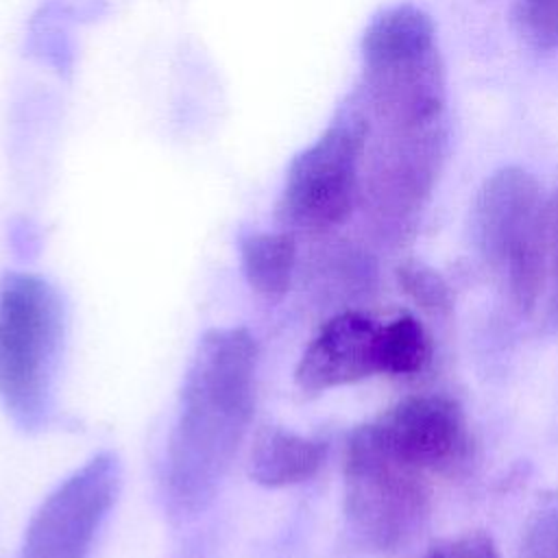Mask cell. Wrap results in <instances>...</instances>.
Returning a JSON list of instances; mask_svg holds the SVG:
<instances>
[{
  "instance_id": "6da1fadb",
  "label": "cell",
  "mask_w": 558,
  "mask_h": 558,
  "mask_svg": "<svg viewBox=\"0 0 558 558\" xmlns=\"http://www.w3.org/2000/svg\"><path fill=\"white\" fill-rule=\"evenodd\" d=\"M257 344L244 327L201 336L187 364L163 456L161 495L174 519L203 512L216 497L255 408Z\"/></svg>"
},
{
  "instance_id": "7a4b0ae2",
  "label": "cell",
  "mask_w": 558,
  "mask_h": 558,
  "mask_svg": "<svg viewBox=\"0 0 558 558\" xmlns=\"http://www.w3.org/2000/svg\"><path fill=\"white\" fill-rule=\"evenodd\" d=\"M368 111L379 126L445 122L447 81L432 17L414 4L379 11L362 35Z\"/></svg>"
},
{
  "instance_id": "3957f363",
  "label": "cell",
  "mask_w": 558,
  "mask_h": 558,
  "mask_svg": "<svg viewBox=\"0 0 558 558\" xmlns=\"http://www.w3.org/2000/svg\"><path fill=\"white\" fill-rule=\"evenodd\" d=\"M63 331L61 296L44 277L0 279V401L24 429L39 427L50 412Z\"/></svg>"
},
{
  "instance_id": "277c9868",
  "label": "cell",
  "mask_w": 558,
  "mask_h": 558,
  "mask_svg": "<svg viewBox=\"0 0 558 558\" xmlns=\"http://www.w3.org/2000/svg\"><path fill=\"white\" fill-rule=\"evenodd\" d=\"M473 233L512 305L530 314L547 279V205L538 181L517 166L493 172L475 198Z\"/></svg>"
},
{
  "instance_id": "5b68a950",
  "label": "cell",
  "mask_w": 558,
  "mask_h": 558,
  "mask_svg": "<svg viewBox=\"0 0 558 558\" xmlns=\"http://www.w3.org/2000/svg\"><path fill=\"white\" fill-rule=\"evenodd\" d=\"M344 514L353 534L381 554L410 545L429 519L427 473L390 451L371 423L347 442Z\"/></svg>"
},
{
  "instance_id": "8992f818",
  "label": "cell",
  "mask_w": 558,
  "mask_h": 558,
  "mask_svg": "<svg viewBox=\"0 0 558 558\" xmlns=\"http://www.w3.org/2000/svg\"><path fill=\"white\" fill-rule=\"evenodd\" d=\"M368 135V113L349 107L294 155L277 203V220L286 231L327 233L351 218L360 203Z\"/></svg>"
},
{
  "instance_id": "52a82bcc",
  "label": "cell",
  "mask_w": 558,
  "mask_h": 558,
  "mask_svg": "<svg viewBox=\"0 0 558 558\" xmlns=\"http://www.w3.org/2000/svg\"><path fill=\"white\" fill-rule=\"evenodd\" d=\"M447 124L379 126L364 153L360 203L371 229L386 244L414 235L442 170Z\"/></svg>"
},
{
  "instance_id": "ba28073f",
  "label": "cell",
  "mask_w": 558,
  "mask_h": 558,
  "mask_svg": "<svg viewBox=\"0 0 558 558\" xmlns=\"http://www.w3.org/2000/svg\"><path fill=\"white\" fill-rule=\"evenodd\" d=\"M120 482L116 453L92 456L33 512L17 558H87L118 499Z\"/></svg>"
},
{
  "instance_id": "9c48e42d",
  "label": "cell",
  "mask_w": 558,
  "mask_h": 558,
  "mask_svg": "<svg viewBox=\"0 0 558 558\" xmlns=\"http://www.w3.org/2000/svg\"><path fill=\"white\" fill-rule=\"evenodd\" d=\"M371 425L390 451L427 475L451 473L471 453L466 416L445 395L405 397Z\"/></svg>"
},
{
  "instance_id": "30bf717a",
  "label": "cell",
  "mask_w": 558,
  "mask_h": 558,
  "mask_svg": "<svg viewBox=\"0 0 558 558\" xmlns=\"http://www.w3.org/2000/svg\"><path fill=\"white\" fill-rule=\"evenodd\" d=\"M381 373V325L344 310L327 318L305 347L294 381L305 395L349 386Z\"/></svg>"
},
{
  "instance_id": "8fae6325",
  "label": "cell",
  "mask_w": 558,
  "mask_h": 558,
  "mask_svg": "<svg viewBox=\"0 0 558 558\" xmlns=\"http://www.w3.org/2000/svg\"><path fill=\"white\" fill-rule=\"evenodd\" d=\"M327 453L323 440L301 436L286 427H262L251 445L248 475L266 488L301 484L318 473Z\"/></svg>"
},
{
  "instance_id": "7c38bea8",
  "label": "cell",
  "mask_w": 558,
  "mask_h": 558,
  "mask_svg": "<svg viewBox=\"0 0 558 558\" xmlns=\"http://www.w3.org/2000/svg\"><path fill=\"white\" fill-rule=\"evenodd\" d=\"M240 257L251 290L268 303H277L286 296L296 266L294 233L286 229L248 233L240 242Z\"/></svg>"
},
{
  "instance_id": "4fadbf2b",
  "label": "cell",
  "mask_w": 558,
  "mask_h": 558,
  "mask_svg": "<svg viewBox=\"0 0 558 558\" xmlns=\"http://www.w3.org/2000/svg\"><path fill=\"white\" fill-rule=\"evenodd\" d=\"M432 357V342L423 325L410 316H397L381 325V373L414 375Z\"/></svg>"
},
{
  "instance_id": "5bb4252c",
  "label": "cell",
  "mask_w": 558,
  "mask_h": 558,
  "mask_svg": "<svg viewBox=\"0 0 558 558\" xmlns=\"http://www.w3.org/2000/svg\"><path fill=\"white\" fill-rule=\"evenodd\" d=\"M401 290L425 312L447 314L451 310V290L445 277L432 266L410 259L397 270Z\"/></svg>"
},
{
  "instance_id": "9a60e30c",
  "label": "cell",
  "mask_w": 558,
  "mask_h": 558,
  "mask_svg": "<svg viewBox=\"0 0 558 558\" xmlns=\"http://www.w3.org/2000/svg\"><path fill=\"white\" fill-rule=\"evenodd\" d=\"M517 26L536 50H558V0H519Z\"/></svg>"
},
{
  "instance_id": "2e32d148",
  "label": "cell",
  "mask_w": 558,
  "mask_h": 558,
  "mask_svg": "<svg viewBox=\"0 0 558 558\" xmlns=\"http://www.w3.org/2000/svg\"><path fill=\"white\" fill-rule=\"evenodd\" d=\"M519 558H558V499L543 504L532 514Z\"/></svg>"
},
{
  "instance_id": "e0dca14e",
  "label": "cell",
  "mask_w": 558,
  "mask_h": 558,
  "mask_svg": "<svg viewBox=\"0 0 558 558\" xmlns=\"http://www.w3.org/2000/svg\"><path fill=\"white\" fill-rule=\"evenodd\" d=\"M421 558H499V551L488 534L466 532L434 545Z\"/></svg>"
},
{
  "instance_id": "ac0fdd59",
  "label": "cell",
  "mask_w": 558,
  "mask_h": 558,
  "mask_svg": "<svg viewBox=\"0 0 558 558\" xmlns=\"http://www.w3.org/2000/svg\"><path fill=\"white\" fill-rule=\"evenodd\" d=\"M547 277H549V303L547 320L558 329V190L547 203Z\"/></svg>"
}]
</instances>
